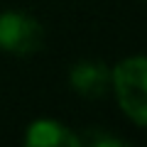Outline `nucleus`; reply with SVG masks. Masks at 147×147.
I'll list each match as a JSON object with an SVG mask.
<instances>
[{
  "instance_id": "obj_1",
  "label": "nucleus",
  "mask_w": 147,
  "mask_h": 147,
  "mask_svg": "<svg viewBox=\"0 0 147 147\" xmlns=\"http://www.w3.org/2000/svg\"><path fill=\"white\" fill-rule=\"evenodd\" d=\"M110 91L127 120L147 127V57H127L110 69Z\"/></svg>"
},
{
  "instance_id": "obj_2",
  "label": "nucleus",
  "mask_w": 147,
  "mask_h": 147,
  "mask_svg": "<svg viewBox=\"0 0 147 147\" xmlns=\"http://www.w3.org/2000/svg\"><path fill=\"white\" fill-rule=\"evenodd\" d=\"M44 44V30L39 20L22 10L0 12V49L12 57H30Z\"/></svg>"
},
{
  "instance_id": "obj_3",
  "label": "nucleus",
  "mask_w": 147,
  "mask_h": 147,
  "mask_svg": "<svg viewBox=\"0 0 147 147\" xmlns=\"http://www.w3.org/2000/svg\"><path fill=\"white\" fill-rule=\"evenodd\" d=\"M69 84L84 98H100L110 91V69L103 61H79L69 71Z\"/></svg>"
},
{
  "instance_id": "obj_4",
  "label": "nucleus",
  "mask_w": 147,
  "mask_h": 147,
  "mask_svg": "<svg viewBox=\"0 0 147 147\" xmlns=\"http://www.w3.org/2000/svg\"><path fill=\"white\" fill-rule=\"evenodd\" d=\"M25 145L30 147H76L81 145L79 135L54 118L32 120L25 130Z\"/></svg>"
},
{
  "instance_id": "obj_5",
  "label": "nucleus",
  "mask_w": 147,
  "mask_h": 147,
  "mask_svg": "<svg viewBox=\"0 0 147 147\" xmlns=\"http://www.w3.org/2000/svg\"><path fill=\"white\" fill-rule=\"evenodd\" d=\"M79 142L81 145H125V140H120L118 135H105V132L96 130V127H91L86 135H79Z\"/></svg>"
}]
</instances>
